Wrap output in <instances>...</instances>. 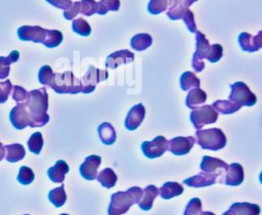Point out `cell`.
<instances>
[{"label": "cell", "mask_w": 262, "mask_h": 215, "mask_svg": "<svg viewBox=\"0 0 262 215\" xmlns=\"http://www.w3.org/2000/svg\"><path fill=\"white\" fill-rule=\"evenodd\" d=\"M26 107L30 115V127H42L49 122L48 93L44 87L29 92V100Z\"/></svg>", "instance_id": "1"}, {"label": "cell", "mask_w": 262, "mask_h": 215, "mask_svg": "<svg viewBox=\"0 0 262 215\" xmlns=\"http://www.w3.org/2000/svg\"><path fill=\"white\" fill-rule=\"evenodd\" d=\"M142 197V188L133 186L125 191H117L112 195L111 203L108 205V215L125 214L131 206L138 204Z\"/></svg>", "instance_id": "2"}, {"label": "cell", "mask_w": 262, "mask_h": 215, "mask_svg": "<svg viewBox=\"0 0 262 215\" xmlns=\"http://www.w3.org/2000/svg\"><path fill=\"white\" fill-rule=\"evenodd\" d=\"M196 143L203 149L219 150L226 145V136L219 128H210L205 130H196Z\"/></svg>", "instance_id": "3"}, {"label": "cell", "mask_w": 262, "mask_h": 215, "mask_svg": "<svg viewBox=\"0 0 262 215\" xmlns=\"http://www.w3.org/2000/svg\"><path fill=\"white\" fill-rule=\"evenodd\" d=\"M58 94H77L82 91V84L71 71L64 73H54L53 81L50 86Z\"/></svg>", "instance_id": "4"}, {"label": "cell", "mask_w": 262, "mask_h": 215, "mask_svg": "<svg viewBox=\"0 0 262 215\" xmlns=\"http://www.w3.org/2000/svg\"><path fill=\"white\" fill-rule=\"evenodd\" d=\"M229 101L235 105L242 106H252L257 102L256 95L249 89L246 83L238 81L230 85Z\"/></svg>", "instance_id": "5"}, {"label": "cell", "mask_w": 262, "mask_h": 215, "mask_svg": "<svg viewBox=\"0 0 262 215\" xmlns=\"http://www.w3.org/2000/svg\"><path fill=\"white\" fill-rule=\"evenodd\" d=\"M189 117L193 127L200 130L205 125L215 123L218 119V113L213 109L212 105L206 104L192 110Z\"/></svg>", "instance_id": "6"}, {"label": "cell", "mask_w": 262, "mask_h": 215, "mask_svg": "<svg viewBox=\"0 0 262 215\" xmlns=\"http://www.w3.org/2000/svg\"><path fill=\"white\" fill-rule=\"evenodd\" d=\"M209 47H210V44L205 34H203L200 31H196L195 32V52L193 53L192 61H191V67L196 73H200L205 69V63L203 59L205 58Z\"/></svg>", "instance_id": "7"}, {"label": "cell", "mask_w": 262, "mask_h": 215, "mask_svg": "<svg viewBox=\"0 0 262 215\" xmlns=\"http://www.w3.org/2000/svg\"><path fill=\"white\" fill-rule=\"evenodd\" d=\"M108 78V73L106 70H99L93 66L88 68L87 73L82 77L81 84H82V93H91L95 90L96 84L104 81Z\"/></svg>", "instance_id": "8"}, {"label": "cell", "mask_w": 262, "mask_h": 215, "mask_svg": "<svg viewBox=\"0 0 262 215\" xmlns=\"http://www.w3.org/2000/svg\"><path fill=\"white\" fill-rule=\"evenodd\" d=\"M141 150L147 159H156L165 154L168 149V140L164 136H157L151 141H143Z\"/></svg>", "instance_id": "9"}, {"label": "cell", "mask_w": 262, "mask_h": 215, "mask_svg": "<svg viewBox=\"0 0 262 215\" xmlns=\"http://www.w3.org/2000/svg\"><path fill=\"white\" fill-rule=\"evenodd\" d=\"M244 181V168L238 163H232L227 166L223 174L220 176V183L236 186Z\"/></svg>", "instance_id": "10"}, {"label": "cell", "mask_w": 262, "mask_h": 215, "mask_svg": "<svg viewBox=\"0 0 262 215\" xmlns=\"http://www.w3.org/2000/svg\"><path fill=\"white\" fill-rule=\"evenodd\" d=\"M47 29L40 26H21L17 29L18 39L21 41H32L35 43H43Z\"/></svg>", "instance_id": "11"}, {"label": "cell", "mask_w": 262, "mask_h": 215, "mask_svg": "<svg viewBox=\"0 0 262 215\" xmlns=\"http://www.w3.org/2000/svg\"><path fill=\"white\" fill-rule=\"evenodd\" d=\"M195 143V139L192 136H178L168 141V149L175 156H183L190 152Z\"/></svg>", "instance_id": "12"}, {"label": "cell", "mask_w": 262, "mask_h": 215, "mask_svg": "<svg viewBox=\"0 0 262 215\" xmlns=\"http://www.w3.org/2000/svg\"><path fill=\"white\" fill-rule=\"evenodd\" d=\"M101 164V157L97 155L88 156L80 165V173L86 180H94L97 177V170Z\"/></svg>", "instance_id": "13"}, {"label": "cell", "mask_w": 262, "mask_h": 215, "mask_svg": "<svg viewBox=\"0 0 262 215\" xmlns=\"http://www.w3.org/2000/svg\"><path fill=\"white\" fill-rule=\"evenodd\" d=\"M9 119L12 126L17 130H21L27 126H30V115L25 104H16L12 107L9 114Z\"/></svg>", "instance_id": "14"}, {"label": "cell", "mask_w": 262, "mask_h": 215, "mask_svg": "<svg viewBox=\"0 0 262 215\" xmlns=\"http://www.w3.org/2000/svg\"><path fill=\"white\" fill-rule=\"evenodd\" d=\"M145 117V107L142 103H137L131 107L125 119L126 129L133 131L136 130L142 123Z\"/></svg>", "instance_id": "15"}, {"label": "cell", "mask_w": 262, "mask_h": 215, "mask_svg": "<svg viewBox=\"0 0 262 215\" xmlns=\"http://www.w3.org/2000/svg\"><path fill=\"white\" fill-rule=\"evenodd\" d=\"M238 44L243 51L255 52L262 47V31L257 36H252L249 33L243 32L238 36Z\"/></svg>", "instance_id": "16"}, {"label": "cell", "mask_w": 262, "mask_h": 215, "mask_svg": "<svg viewBox=\"0 0 262 215\" xmlns=\"http://www.w3.org/2000/svg\"><path fill=\"white\" fill-rule=\"evenodd\" d=\"M134 60V53L128 49H123L111 53L105 60V67L107 69H117L121 64L130 63Z\"/></svg>", "instance_id": "17"}, {"label": "cell", "mask_w": 262, "mask_h": 215, "mask_svg": "<svg viewBox=\"0 0 262 215\" xmlns=\"http://www.w3.org/2000/svg\"><path fill=\"white\" fill-rule=\"evenodd\" d=\"M227 164L217 158H213L210 156H204L202 158V162L200 164V168L202 172L206 173H216L218 177L223 174L225 169L227 168Z\"/></svg>", "instance_id": "18"}, {"label": "cell", "mask_w": 262, "mask_h": 215, "mask_svg": "<svg viewBox=\"0 0 262 215\" xmlns=\"http://www.w3.org/2000/svg\"><path fill=\"white\" fill-rule=\"evenodd\" d=\"M217 178H218V174L216 173L202 172L192 177L184 179L183 183L190 187H205V186H210L214 184Z\"/></svg>", "instance_id": "19"}, {"label": "cell", "mask_w": 262, "mask_h": 215, "mask_svg": "<svg viewBox=\"0 0 262 215\" xmlns=\"http://www.w3.org/2000/svg\"><path fill=\"white\" fill-rule=\"evenodd\" d=\"M260 207L251 203H233L222 215H259Z\"/></svg>", "instance_id": "20"}, {"label": "cell", "mask_w": 262, "mask_h": 215, "mask_svg": "<svg viewBox=\"0 0 262 215\" xmlns=\"http://www.w3.org/2000/svg\"><path fill=\"white\" fill-rule=\"evenodd\" d=\"M69 165L63 160H58L54 166L50 167L47 171V175L52 182L62 183L66 174L69 172Z\"/></svg>", "instance_id": "21"}, {"label": "cell", "mask_w": 262, "mask_h": 215, "mask_svg": "<svg viewBox=\"0 0 262 215\" xmlns=\"http://www.w3.org/2000/svg\"><path fill=\"white\" fill-rule=\"evenodd\" d=\"M159 195V188L152 184L147 185L144 189H142V197L138 202L139 208L144 211H148L152 207L154 200Z\"/></svg>", "instance_id": "22"}, {"label": "cell", "mask_w": 262, "mask_h": 215, "mask_svg": "<svg viewBox=\"0 0 262 215\" xmlns=\"http://www.w3.org/2000/svg\"><path fill=\"white\" fill-rule=\"evenodd\" d=\"M184 191L182 184L178 182L168 181L165 182L161 188H159V195L164 200H170L174 197L180 196Z\"/></svg>", "instance_id": "23"}, {"label": "cell", "mask_w": 262, "mask_h": 215, "mask_svg": "<svg viewBox=\"0 0 262 215\" xmlns=\"http://www.w3.org/2000/svg\"><path fill=\"white\" fill-rule=\"evenodd\" d=\"M98 136L101 142L105 145H112L117 138V133L113 125L108 122H103L98 126Z\"/></svg>", "instance_id": "24"}, {"label": "cell", "mask_w": 262, "mask_h": 215, "mask_svg": "<svg viewBox=\"0 0 262 215\" xmlns=\"http://www.w3.org/2000/svg\"><path fill=\"white\" fill-rule=\"evenodd\" d=\"M206 99H207V93L204 90H202L201 88H193L189 90V92L187 93L185 104L190 110H194L199 105L203 104L206 101Z\"/></svg>", "instance_id": "25"}, {"label": "cell", "mask_w": 262, "mask_h": 215, "mask_svg": "<svg viewBox=\"0 0 262 215\" xmlns=\"http://www.w3.org/2000/svg\"><path fill=\"white\" fill-rule=\"evenodd\" d=\"M4 147H5V152L7 153L5 155V159L7 162L16 163V162L23 160L26 156L25 147L19 143L7 144Z\"/></svg>", "instance_id": "26"}, {"label": "cell", "mask_w": 262, "mask_h": 215, "mask_svg": "<svg viewBox=\"0 0 262 215\" xmlns=\"http://www.w3.org/2000/svg\"><path fill=\"white\" fill-rule=\"evenodd\" d=\"M19 57L17 50H12L7 56H0V79L8 77L10 72V64L16 62Z\"/></svg>", "instance_id": "27"}, {"label": "cell", "mask_w": 262, "mask_h": 215, "mask_svg": "<svg viewBox=\"0 0 262 215\" xmlns=\"http://www.w3.org/2000/svg\"><path fill=\"white\" fill-rule=\"evenodd\" d=\"M152 44V38L149 34L146 33H140L136 34L131 38L130 45L132 49L136 51H143L147 49Z\"/></svg>", "instance_id": "28"}, {"label": "cell", "mask_w": 262, "mask_h": 215, "mask_svg": "<svg viewBox=\"0 0 262 215\" xmlns=\"http://www.w3.org/2000/svg\"><path fill=\"white\" fill-rule=\"evenodd\" d=\"M96 179L98 180V182L106 188H112L113 186L116 185L117 180H118V176L117 174L114 172V170L112 168H104L103 170H101L98 174Z\"/></svg>", "instance_id": "29"}, {"label": "cell", "mask_w": 262, "mask_h": 215, "mask_svg": "<svg viewBox=\"0 0 262 215\" xmlns=\"http://www.w3.org/2000/svg\"><path fill=\"white\" fill-rule=\"evenodd\" d=\"M179 82H180V88L183 91L190 90L191 88H200V85H201L200 79L194 75V73L189 71L184 72L180 76Z\"/></svg>", "instance_id": "30"}, {"label": "cell", "mask_w": 262, "mask_h": 215, "mask_svg": "<svg viewBox=\"0 0 262 215\" xmlns=\"http://www.w3.org/2000/svg\"><path fill=\"white\" fill-rule=\"evenodd\" d=\"M63 40V35L58 30H47L46 36L43 41V45H45L48 48H54L61 44Z\"/></svg>", "instance_id": "31"}, {"label": "cell", "mask_w": 262, "mask_h": 215, "mask_svg": "<svg viewBox=\"0 0 262 215\" xmlns=\"http://www.w3.org/2000/svg\"><path fill=\"white\" fill-rule=\"evenodd\" d=\"M48 199L56 208H60L61 206H63L67 201L64 185L61 184L59 187L51 189L48 193Z\"/></svg>", "instance_id": "32"}, {"label": "cell", "mask_w": 262, "mask_h": 215, "mask_svg": "<svg viewBox=\"0 0 262 215\" xmlns=\"http://www.w3.org/2000/svg\"><path fill=\"white\" fill-rule=\"evenodd\" d=\"M212 106L217 113L222 114V115H230V114H233L241 110L239 106L235 105L234 103H232L229 100H216L212 104Z\"/></svg>", "instance_id": "33"}, {"label": "cell", "mask_w": 262, "mask_h": 215, "mask_svg": "<svg viewBox=\"0 0 262 215\" xmlns=\"http://www.w3.org/2000/svg\"><path fill=\"white\" fill-rule=\"evenodd\" d=\"M72 30L76 34H78L80 36H83V37H87V36H89L91 34V27H90V25L87 23L86 19H84L82 17L73 19Z\"/></svg>", "instance_id": "34"}, {"label": "cell", "mask_w": 262, "mask_h": 215, "mask_svg": "<svg viewBox=\"0 0 262 215\" xmlns=\"http://www.w3.org/2000/svg\"><path fill=\"white\" fill-rule=\"evenodd\" d=\"M43 136L41 132H34L28 140L29 150L35 155H39L43 147Z\"/></svg>", "instance_id": "35"}, {"label": "cell", "mask_w": 262, "mask_h": 215, "mask_svg": "<svg viewBox=\"0 0 262 215\" xmlns=\"http://www.w3.org/2000/svg\"><path fill=\"white\" fill-rule=\"evenodd\" d=\"M120 8V0H100L97 2V11L96 13L103 15L108 10L118 11Z\"/></svg>", "instance_id": "36"}, {"label": "cell", "mask_w": 262, "mask_h": 215, "mask_svg": "<svg viewBox=\"0 0 262 215\" xmlns=\"http://www.w3.org/2000/svg\"><path fill=\"white\" fill-rule=\"evenodd\" d=\"M169 7V0H149L147 4V11L150 14H159L166 11Z\"/></svg>", "instance_id": "37"}, {"label": "cell", "mask_w": 262, "mask_h": 215, "mask_svg": "<svg viewBox=\"0 0 262 215\" xmlns=\"http://www.w3.org/2000/svg\"><path fill=\"white\" fill-rule=\"evenodd\" d=\"M53 77H54V73L51 69V67L49 66H43L40 70H39V74H38V80L42 85H46V86H51L52 81H53Z\"/></svg>", "instance_id": "38"}, {"label": "cell", "mask_w": 262, "mask_h": 215, "mask_svg": "<svg viewBox=\"0 0 262 215\" xmlns=\"http://www.w3.org/2000/svg\"><path fill=\"white\" fill-rule=\"evenodd\" d=\"M16 179L20 184L28 185V184L32 183L33 180L35 179V174L31 168H29L27 166H21L19 168Z\"/></svg>", "instance_id": "39"}, {"label": "cell", "mask_w": 262, "mask_h": 215, "mask_svg": "<svg viewBox=\"0 0 262 215\" xmlns=\"http://www.w3.org/2000/svg\"><path fill=\"white\" fill-rule=\"evenodd\" d=\"M12 98L14 101L17 102V104H27L29 100V92L21 86L14 85L12 87Z\"/></svg>", "instance_id": "40"}, {"label": "cell", "mask_w": 262, "mask_h": 215, "mask_svg": "<svg viewBox=\"0 0 262 215\" xmlns=\"http://www.w3.org/2000/svg\"><path fill=\"white\" fill-rule=\"evenodd\" d=\"M223 56V48L220 44H213L210 45L208 52L205 56L210 62H217Z\"/></svg>", "instance_id": "41"}, {"label": "cell", "mask_w": 262, "mask_h": 215, "mask_svg": "<svg viewBox=\"0 0 262 215\" xmlns=\"http://www.w3.org/2000/svg\"><path fill=\"white\" fill-rule=\"evenodd\" d=\"M202 213V201L199 198H192L183 212V215H201Z\"/></svg>", "instance_id": "42"}, {"label": "cell", "mask_w": 262, "mask_h": 215, "mask_svg": "<svg viewBox=\"0 0 262 215\" xmlns=\"http://www.w3.org/2000/svg\"><path fill=\"white\" fill-rule=\"evenodd\" d=\"M80 12L85 16H91L97 11V2L95 0H82L80 1Z\"/></svg>", "instance_id": "43"}, {"label": "cell", "mask_w": 262, "mask_h": 215, "mask_svg": "<svg viewBox=\"0 0 262 215\" xmlns=\"http://www.w3.org/2000/svg\"><path fill=\"white\" fill-rule=\"evenodd\" d=\"M181 19H183L184 24L187 27V30L190 33H195L196 32V25H195V22H194V15H193V12L189 8L185 9Z\"/></svg>", "instance_id": "44"}, {"label": "cell", "mask_w": 262, "mask_h": 215, "mask_svg": "<svg viewBox=\"0 0 262 215\" xmlns=\"http://www.w3.org/2000/svg\"><path fill=\"white\" fill-rule=\"evenodd\" d=\"M12 84L9 79H6L4 82H0V103L7 101V98L12 90Z\"/></svg>", "instance_id": "45"}, {"label": "cell", "mask_w": 262, "mask_h": 215, "mask_svg": "<svg viewBox=\"0 0 262 215\" xmlns=\"http://www.w3.org/2000/svg\"><path fill=\"white\" fill-rule=\"evenodd\" d=\"M80 7H81L80 1L73 2L72 5H71L68 9L63 10V16H64V18L71 20V19H73L74 17H76L77 14L80 13Z\"/></svg>", "instance_id": "46"}, {"label": "cell", "mask_w": 262, "mask_h": 215, "mask_svg": "<svg viewBox=\"0 0 262 215\" xmlns=\"http://www.w3.org/2000/svg\"><path fill=\"white\" fill-rule=\"evenodd\" d=\"M49 4L53 5L54 7H57L59 9H68L71 5H72V1L71 0H46Z\"/></svg>", "instance_id": "47"}, {"label": "cell", "mask_w": 262, "mask_h": 215, "mask_svg": "<svg viewBox=\"0 0 262 215\" xmlns=\"http://www.w3.org/2000/svg\"><path fill=\"white\" fill-rule=\"evenodd\" d=\"M195 1H198V0H179V2L184 6V7H186V8H188L192 3H194Z\"/></svg>", "instance_id": "48"}, {"label": "cell", "mask_w": 262, "mask_h": 215, "mask_svg": "<svg viewBox=\"0 0 262 215\" xmlns=\"http://www.w3.org/2000/svg\"><path fill=\"white\" fill-rule=\"evenodd\" d=\"M6 152H5V147L2 145V143L0 142V162L4 159V157H5V154Z\"/></svg>", "instance_id": "49"}, {"label": "cell", "mask_w": 262, "mask_h": 215, "mask_svg": "<svg viewBox=\"0 0 262 215\" xmlns=\"http://www.w3.org/2000/svg\"><path fill=\"white\" fill-rule=\"evenodd\" d=\"M201 215H215L213 212H209V211H206V212H202Z\"/></svg>", "instance_id": "50"}, {"label": "cell", "mask_w": 262, "mask_h": 215, "mask_svg": "<svg viewBox=\"0 0 262 215\" xmlns=\"http://www.w3.org/2000/svg\"><path fill=\"white\" fill-rule=\"evenodd\" d=\"M60 215H69V214H67V213H62V214H60Z\"/></svg>", "instance_id": "51"}, {"label": "cell", "mask_w": 262, "mask_h": 215, "mask_svg": "<svg viewBox=\"0 0 262 215\" xmlns=\"http://www.w3.org/2000/svg\"><path fill=\"white\" fill-rule=\"evenodd\" d=\"M24 215H30V214H24Z\"/></svg>", "instance_id": "52"}]
</instances>
